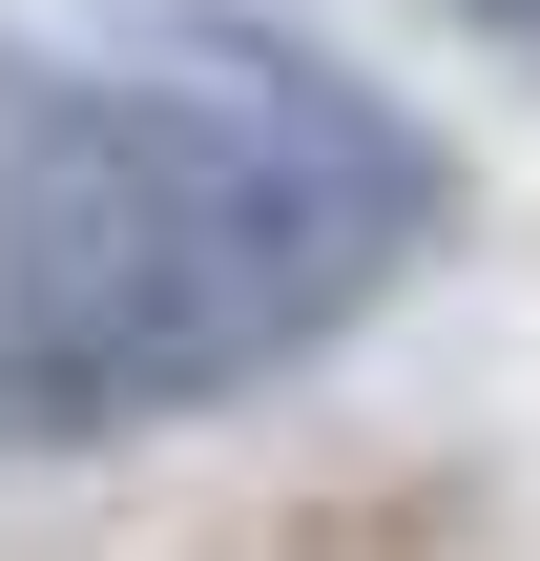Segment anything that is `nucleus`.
Here are the masks:
<instances>
[{"label": "nucleus", "instance_id": "nucleus-1", "mask_svg": "<svg viewBox=\"0 0 540 561\" xmlns=\"http://www.w3.org/2000/svg\"><path fill=\"white\" fill-rule=\"evenodd\" d=\"M437 229L375 83L291 42H125L0 83V437H125L354 333Z\"/></svg>", "mask_w": 540, "mask_h": 561}, {"label": "nucleus", "instance_id": "nucleus-2", "mask_svg": "<svg viewBox=\"0 0 540 561\" xmlns=\"http://www.w3.org/2000/svg\"><path fill=\"white\" fill-rule=\"evenodd\" d=\"M479 21H499V42H520V62H540V0H479Z\"/></svg>", "mask_w": 540, "mask_h": 561}]
</instances>
